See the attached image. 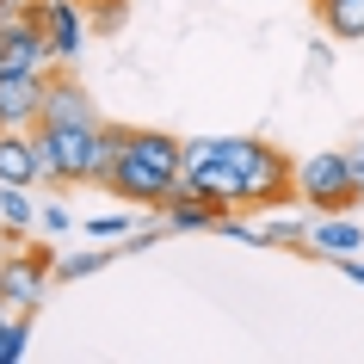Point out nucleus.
Wrapping results in <instances>:
<instances>
[{
	"instance_id": "1",
	"label": "nucleus",
	"mask_w": 364,
	"mask_h": 364,
	"mask_svg": "<svg viewBox=\"0 0 364 364\" xmlns=\"http://www.w3.org/2000/svg\"><path fill=\"white\" fill-rule=\"evenodd\" d=\"M210 149L241 167V186H247V210H278L296 198V161H284L278 142H259V136H210Z\"/></svg>"
},
{
	"instance_id": "2",
	"label": "nucleus",
	"mask_w": 364,
	"mask_h": 364,
	"mask_svg": "<svg viewBox=\"0 0 364 364\" xmlns=\"http://www.w3.org/2000/svg\"><path fill=\"white\" fill-rule=\"evenodd\" d=\"M38 149H43L50 186H99L112 167L105 124H38Z\"/></svg>"
},
{
	"instance_id": "3",
	"label": "nucleus",
	"mask_w": 364,
	"mask_h": 364,
	"mask_svg": "<svg viewBox=\"0 0 364 364\" xmlns=\"http://www.w3.org/2000/svg\"><path fill=\"white\" fill-rule=\"evenodd\" d=\"M105 136H112V167H105L99 186H112L117 198H130L142 210H167L173 198H192L186 192V173H167V167H154V161H142V154H130L124 136H117V124H105Z\"/></svg>"
},
{
	"instance_id": "4",
	"label": "nucleus",
	"mask_w": 364,
	"mask_h": 364,
	"mask_svg": "<svg viewBox=\"0 0 364 364\" xmlns=\"http://www.w3.org/2000/svg\"><path fill=\"white\" fill-rule=\"evenodd\" d=\"M296 198H303L315 216L352 210V204H358V186H352L346 149H321V154H309V161H296Z\"/></svg>"
},
{
	"instance_id": "5",
	"label": "nucleus",
	"mask_w": 364,
	"mask_h": 364,
	"mask_svg": "<svg viewBox=\"0 0 364 364\" xmlns=\"http://www.w3.org/2000/svg\"><path fill=\"white\" fill-rule=\"evenodd\" d=\"M31 19L43 25V38H50V56L56 68H75L80 50H87V0H31Z\"/></svg>"
},
{
	"instance_id": "6",
	"label": "nucleus",
	"mask_w": 364,
	"mask_h": 364,
	"mask_svg": "<svg viewBox=\"0 0 364 364\" xmlns=\"http://www.w3.org/2000/svg\"><path fill=\"white\" fill-rule=\"evenodd\" d=\"M50 278H56V259H50L43 247H19V253L0 259V296H6L13 309H25V315L43 303Z\"/></svg>"
},
{
	"instance_id": "7",
	"label": "nucleus",
	"mask_w": 364,
	"mask_h": 364,
	"mask_svg": "<svg viewBox=\"0 0 364 364\" xmlns=\"http://www.w3.org/2000/svg\"><path fill=\"white\" fill-rule=\"evenodd\" d=\"M43 99H50V68H19L0 75V130H38Z\"/></svg>"
},
{
	"instance_id": "8",
	"label": "nucleus",
	"mask_w": 364,
	"mask_h": 364,
	"mask_svg": "<svg viewBox=\"0 0 364 364\" xmlns=\"http://www.w3.org/2000/svg\"><path fill=\"white\" fill-rule=\"evenodd\" d=\"M19 68H56L50 38H43V25L31 19V13L0 25V75H19Z\"/></svg>"
},
{
	"instance_id": "9",
	"label": "nucleus",
	"mask_w": 364,
	"mask_h": 364,
	"mask_svg": "<svg viewBox=\"0 0 364 364\" xmlns=\"http://www.w3.org/2000/svg\"><path fill=\"white\" fill-rule=\"evenodd\" d=\"M43 149L38 130H0V186H43Z\"/></svg>"
},
{
	"instance_id": "10",
	"label": "nucleus",
	"mask_w": 364,
	"mask_h": 364,
	"mask_svg": "<svg viewBox=\"0 0 364 364\" xmlns=\"http://www.w3.org/2000/svg\"><path fill=\"white\" fill-rule=\"evenodd\" d=\"M309 253H315V259H352V253H364V229L346 210L315 216V223H309Z\"/></svg>"
},
{
	"instance_id": "11",
	"label": "nucleus",
	"mask_w": 364,
	"mask_h": 364,
	"mask_svg": "<svg viewBox=\"0 0 364 364\" xmlns=\"http://www.w3.org/2000/svg\"><path fill=\"white\" fill-rule=\"evenodd\" d=\"M43 124H99L93 99L80 93V80L50 75V99H43Z\"/></svg>"
},
{
	"instance_id": "12",
	"label": "nucleus",
	"mask_w": 364,
	"mask_h": 364,
	"mask_svg": "<svg viewBox=\"0 0 364 364\" xmlns=\"http://www.w3.org/2000/svg\"><path fill=\"white\" fill-rule=\"evenodd\" d=\"M117 136H124V149L142 154V161H154V167H167V173H186V142L167 130H124L117 124Z\"/></svg>"
},
{
	"instance_id": "13",
	"label": "nucleus",
	"mask_w": 364,
	"mask_h": 364,
	"mask_svg": "<svg viewBox=\"0 0 364 364\" xmlns=\"http://www.w3.org/2000/svg\"><path fill=\"white\" fill-rule=\"evenodd\" d=\"M333 43H364V0H315Z\"/></svg>"
},
{
	"instance_id": "14",
	"label": "nucleus",
	"mask_w": 364,
	"mask_h": 364,
	"mask_svg": "<svg viewBox=\"0 0 364 364\" xmlns=\"http://www.w3.org/2000/svg\"><path fill=\"white\" fill-rule=\"evenodd\" d=\"M216 216L223 210H210L204 198H173L167 210H161V229L167 235H204V229H216Z\"/></svg>"
},
{
	"instance_id": "15",
	"label": "nucleus",
	"mask_w": 364,
	"mask_h": 364,
	"mask_svg": "<svg viewBox=\"0 0 364 364\" xmlns=\"http://www.w3.org/2000/svg\"><path fill=\"white\" fill-rule=\"evenodd\" d=\"M259 229H266V247L309 253V223H303V216H290L284 204H278V210H259Z\"/></svg>"
},
{
	"instance_id": "16",
	"label": "nucleus",
	"mask_w": 364,
	"mask_h": 364,
	"mask_svg": "<svg viewBox=\"0 0 364 364\" xmlns=\"http://www.w3.org/2000/svg\"><path fill=\"white\" fill-rule=\"evenodd\" d=\"M38 210L43 204H31V186H0V223H6V235H31L38 229Z\"/></svg>"
},
{
	"instance_id": "17",
	"label": "nucleus",
	"mask_w": 364,
	"mask_h": 364,
	"mask_svg": "<svg viewBox=\"0 0 364 364\" xmlns=\"http://www.w3.org/2000/svg\"><path fill=\"white\" fill-rule=\"evenodd\" d=\"M105 266H112L105 247H80V253H62L56 259V278L62 284H80V278H93V272H105Z\"/></svg>"
},
{
	"instance_id": "18",
	"label": "nucleus",
	"mask_w": 364,
	"mask_h": 364,
	"mask_svg": "<svg viewBox=\"0 0 364 364\" xmlns=\"http://www.w3.org/2000/svg\"><path fill=\"white\" fill-rule=\"evenodd\" d=\"M31 358V315H13L0 327V364H25Z\"/></svg>"
},
{
	"instance_id": "19",
	"label": "nucleus",
	"mask_w": 364,
	"mask_h": 364,
	"mask_svg": "<svg viewBox=\"0 0 364 364\" xmlns=\"http://www.w3.org/2000/svg\"><path fill=\"white\" fill-rule=\"evenodd\" d=\"M210 235H223V241H241V247H266V229H259V223H247L241 210H223Z\"/></svg>"
},
{
	"instance_id": "20",
	"label": "nucleus",
	"mask_w": 364,
	"mask_h": 364,
	"mask_svg": "<svg viewBox=\"0 0 364 364\" xmlns=\"http://www.w3.org/2000/svg\"><path fill=\"white\" fill-rule=\"evenodd\" d=\"M124 6H130V0H87V25H93V31H117V25H124Z\"/></svg>"
},
{
	"instance_id": "21",
	"label": "nucleus",
	"mask_w": 364,
	"mask_h": 364,
	"mask_svg": "<svg viewBox=\"0 0 364 364\" xmlns=\"http://www.w3.org/2000/svg\"><path fill=\"white\" fill-rule=\"evenodd\" d=\"M80 235H93V241H112V235H130V216L124 210H105V216H87Z\"/></svg>"
},
{
	"instance_id": "22",
	"label": "nucleus",
	"mask_w": 364,
	"mask_h": 364,
	"mask_svg": "<svg viewBox=\"0 0 364 364\" xmlns=\"http://www.w3.org/2000/svg\"><path fill=\"white\" fill-rule=\"evenodd\" d=\"M38 229H43V235H68V229H75L68 204H43V210H38Z\"/></svg>"
},
{
	"instance_id": "23",
	"label": "nucleus",
	"mask_w": 364,
	"mask_h": 364,
	"mask_svg": "<svg viewBox=\"0 0 364 364\" xmlns=\"http://www.w3.org/2000/svg\"><path fill=\"white\" fill-rule=\"evenodd\" d=\"M346 167H352V186H358V198H364V142L346 149Z\"/></svg>"
},
{
	"instance_id": "24",
	"label": "nucleus",
	"mask_w": 364,
	"mask_h": 364,
	"mask_svg": "<svg viewBox=\"0 0 364 364\" xmlns=\"http://www.w3.org/2000/svg\"><path fill=\"white\" fill-rule=\"evenodd\" d=\"M333 68V50L327 43H309V75H327Z\"/></svg>"
},
{
	"instance_id": "25",
	"label": "nucleus",
	"mask_w": 364,
	"mask_h": 364,
	"mask_svg": "<svg viewBox=\"0 0 364 364\" xmlns=\"http://www.w3.org/2000/svg\"><path fill=\"white\" fill-rule=\"evenodd\" d=\"M154 241H161V229H136L130 241H124V253H142V247H154Z\"/></svg>"
},
{
	"instance_id": "26",
	"label": "nucleus",
	"mask_w": 364,
	"mask_h": 364,
	"mask_svg": "<svg viewBox=\"0 0 364 364\" xmlns=\"http://www.w3.org/2000/svg\"><path fill=\"white\" fill-rule=\"evenodd\" d=\"M333 266H340V272H346V278H352V284H358V290H364V259H358V253H352V259H333Z\"/></svg>"
},
{
	"instance_id": "27",
	"label": "nucleus",
	"mask_w": 364,
	"mask_h": 364,
	"mask_svg": "<svg viewBox=\"0 0 364 364\" xmlns=\"http://www.w3.org/2000/svg\"><path fill=\"white\" fill-rule=\"evenodd\" d=\"M19 13H31V0H0V25H6V19H19Z\"/></svg>"
}]
</instances>
